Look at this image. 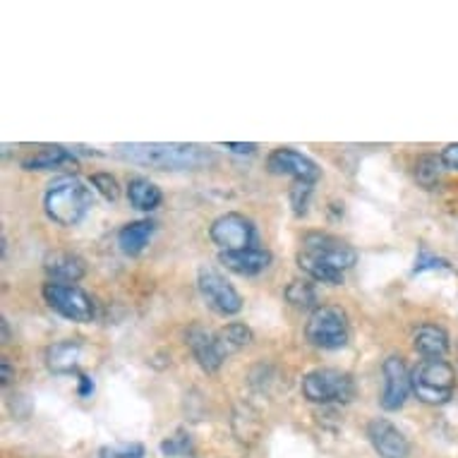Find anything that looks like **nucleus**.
I'll list each match as a JSON object with an SVG mask.
<instances>
[{"label":"nucleus","instance_id":"obj_1","mask_svg":"<svg viewBox=\"0 0 458 458\" xmlns=\"http://www.w3.org/2000/svg\"><path fill=\"white\" fill-rule=\"evenodd\" d=\"M118 154L132 164L149 165L158 171H188L209 164L211 154L195 144H118Z\"/></svg>","mask_w":458,"mask_h":458},{"label":"nucleus","instance_id":"obj_2","mask_svg":"<svg viewBox=\"0 0 458 458\" xmlns=\"http://www.w3.org/2000/svg\"><path fill=\"white\" fill-rule=\"evenodd\" d=\"M91 204H94L91 190L72 175L51 182V188L44 197L46 214L58 225H77L87 216Z\"/></svg>","mask_w":458,"mask_h":458},{"label":"nucleus","instance_id":"obj_3","mask_svg":"<svg viewBox=\"0 0 458 458\" xmlns=\"http://www.w3.org/2000/svg\"><path fill=\"white\" fill-rule=\"evenodd\" d=\"M411 379H413L415 396L429 406L446 403L456 389V372L446 360H422Z\"/></svg>","mask_w":458,"mask_h":458},{"label":"nucleus","instance_id":"obj_4","mask_svg":"<svg viewBox=\"0 0 458 458\" xmlns=\"http://www.w3.org/2000/svg\"><path fill=\"white\" fill-rule=\"evenodd\" d=\"M302 396L312 403H348L355 396L353 377L334 368L312 369L302 379Z\"/></svg>","mask_w":458,"mask_h":458},{"label":"nucleus","instance_id":"obj_5","mask_svg":"<svg viewBox=\"0 0 458 458\" xmlns=\"http://www.w3.org/2000/svg\"><path fill=\"white\" fill-rule=\"evenodd\" d=\"M305 336L312 346L324 351H338L348 344V317L336 305H322L310 315Z\"/></svg>","mask_w":458,"mask_h":458},{"label":"nucleus","instance_id":"obj_6","mask_svg":"<svg viewBox=\"0 0 458 458\" xmlns=\"http://www.w3.org/2000/svg\"><path fill=\"white\" fill-rule=\"evenodd\" d=\"M301 255L322 262L324 267H329L334 271H348L358 262V252H355L348 242L338 241L334 235L327 233H308L302 238Z\"/></svg>","mask_w":458,"mask_h":458},{"label":"nucleus","instance_id":"obj_7","mask_svg":"<svg viewBox=\"0 0 458 458\" xmlns=\"http://www.w3.org/2000/svg\"><path fill=\"white\" fill-rule=\"evenodd\" d=\"M44 301L48 302V308L55 310L58 315L70 319V322H91L94 317V302L82 288H77L72 284H55L48 281L44 285Z\"/></svg>","mask_w":458,"mask_h":458},{"label":"nucleus","instance_id":"obj_8","mask_svg":"<svg viewBox=\"0 0 458 458\" xmlns=\"http://www.w3.org/2000/svg\"><path fill=\"white\" fill-rule=\"evenodd\" d=\"M209 238L224 252H241L255 248V225L242 214H224L211 224Z\"/></svg>","mask_w":458,"mask_h":458},{"label":"nucleus","instance_id":"obj_9","mask_svg":"<svg viewBox=\"0 0 458 458\" xmlns=\"http://www.w3.org/2000/svg\"><path fill=\"white\" fill-rule=\"evenodd\" d=\"M197 284H199V293L207 301V305L216 310L218 315H238L242 310L241 293L218 271L202 269Z\"/></svg>","mask_w":458,"mask_h":458},{"label":"nucleus","instance_id":"obj_10","mask_svg":"<svg viewBox=\"0 0 458 458\" xmlns=\"http://www.w3.org/2000/svg\"><path fill=\"white\" fill-rule=\"evenodd\" d=\"M384 391H382V408L384 411H398L406 403L408 394L413 389V379L408 372L406 362L398 355H389L384 360Z\"/></svg>","mask_w":458,"mask_h":458},{"label":"nucleus","instance_id":"obj_11","mask_svg":"<svg viewBox=\"0 0 458 458\" xmlns=\"http://www.w3.org/2000/svg\"><path fill=\"white\" fill-rule=\"evenodd\" d=\"M267 168H269L274 175H288V178H295L301 182H315L322 171L319 165L308 158L305 154L295 149H288V147H281V149H274L269 154V161H267Z\"/></svg>","mask_w":458,"mask_h":458},{"label":"nucleus","instance_id":"obj_12","mask_svg":"<svg viewBox=\"0 0 458 458\" xmlns=\"http://www.w3.org/2000/svg\"><path fill=\"white\" fill-rule=\"evenodd\" d=\"M368 437L382 458H408V454H411V444H408L406 435L384 418H375L369 422Z\"/></svg>","mask_w":458,"mask_h":458},{"label":"nucleus","instance_id":"obj_13","mask_svg":"<svg viewBox=\"0 0 458 458\" xmlns=\"http://www.w3.org/2000/svg\"><path fill=\"white\" fill-rule=\"evenodd\" d=\"M188 346L195 355V360L199 362V368L204 372H216L221 368V362L225 360L224 353L218 351V344H216V334H211L209 329H204L199 324L195 327H190L188 329Z\"/></svg>","mask_w":458,"mask_h":458},{"label":"nucleus","instance_id":"obj_14","mask_svg":"<svg viewBox=\"0 0 458 458\" xmlns=\"http://www.w3.org/2000/svg\"><path fill=\"white\" fill-rule=\"evenodd\" d=\"M221 264H225V269L235 271L241 276H255L262 274L271 264V252L264 248H248L241 252H221Z\"/></svg>","mask_w":458,"mask_h":458},{"label":"nucleus","instance_id":"obj_15","mask_svg":"<svg viewBox=\"0 0 458 458\" xmlns=\"http://www.w3.org/2000/svg\"><path fill=\"white\" fill-rule=\"evenodd\" d=\"M413 346L428 360H442L449 353V334L437 324H422L415 329Z\"/></svg>","mask_w":458,"mask_h":458},{"label":"nucleus","instance_id":"obj_16","mask_svg":"<svg viewBox=\"0 0 458 458\" xmlns=\"http://www.w3.org/2000/svg\"><path fill=\"white\" fill-rule=\"evenodd\" d=\"M46 271L55 284H75L84 276V259L72 252H53L46 257Z\"/></svg>","mask_w":458,"mask_h":458},{"label":"nucleus","instance_id":"obj_17","mask_svg":"<svg viewBox=\"0 0 458 458\" xmlns=\"http://www.w3.org/2000/svg\"><path fill=\"white\" fill-rule=\"evenodd\" d=\"M80 360H82V346L77 341H61L48 348V353H46V362L55 375H68L77 369Z\"/></svg>","mask_w":458,"mask_h":458},{"label":"nucleus","instance_id":"obj_18","mask_svg":"<svg viewBox=\"0 0 458 458\" xmlns=\"http://www.w3.org/2000/svg\"><path fill=\"white\" fill-rule=\"evenodd\" d=\"M151 235H154L151 221H132V224L123 225V231L118 233V245L125 255L135 257L149 245Z\"/></svg>","mask_w":458,"mask_h":458},{"label":"nucleus","instance_id":"obj_19","mask_svg":"<svg viewBox=\"0 0 458 458\" xmlns=\"http://www.w3.org/2000/svg\"><path fill=\"white\" fill-rule=\"evenodd\" d=\"M128 199L130 204L140 211H154L161 204L164 195H161V190L154 185L147 178H132L128 182Z\"/></svg>","mask_w":458,"mask_h":458},{"label":"nucleus","instance_id":"obj_20","mask_svg":"<svg viewBox=\"0 0 458 458\" xmlns=\"http://www.w3.org/2000/svg\"><path fill=\"white\" fill-rule=\"evenodd\" d=\"M250 341H252V329H250V327H245V324H241V322L225 324L224 329L216 331L218 351L224 353V358H228V355L235 353V351L245 348Z\"/></svg>","mask_w":458,"mask_h":458},{"label":"nucleus","instance_id":"obj_21","mask_svg":"<svg viewBox=\"0 0 458 458\" xmlns=\"http://www.w3.org/2000/svg\"><path fill=\"white\" fill-rule=\"evenodd\" d=\"M65 165H72L75 168V158L68 149L63 147H46V149L37 151L34 157L24 161V168L30 171H46V168H65Z\"/></svg>","mask_w":458,"mask_h":458},{"label":"nucleus","instance_id":"obj_22","mask_svg":"<svg viewBox=\"0 0 458 458\" xmlns=\"http://www.w3.org/2000/svg\"><path fill=\"white\" fill-rule=\"evenodd\" d=\"M442 157L437 158L432 157V154H425V157L418 158V164H415V178H418V182L425 185V188H432V185H437L439 178H442Z\"/></svg>","mask_w":458,"mask_h":458},{"label":"nucleus","instance_id":"obj_23","mask_svg":"<svg viewBox=\"0 0 458 458\" xmlns=\"http://www.w3.org/2000/svg\"><path fill=\"white\" fill-rule=\"evenodd\" d=\"M298 264H301V269L308 274V276H312L315 281H322V284H344V274L341 271H334L329 269V267H324L322 262H315V259H310V257L305 255H298Z\"/></svg>","mask_w":458,"mask_h":458},{"label":"nucleus","instance_id":"obj_24","mask_svg":"<svg viewBox=\"0 0 458 458\" xmlns=\"http://www.w3.org/2000/svg\"><path fill=\"white\" fill-rule=\"evenodd\" d=\"M285 301L291 302V305H295V308H315V285L308 284V281H291V285L285 288Z\"/></svg>","mask_w":458,"mask_h":458},{"label":"nucleus","instance_id":"obj_25","mask_svg":"<svg viewBox=\"0 0 458 458\" xmlns=\"http://www.w3.org/2000/svg\"><path fill=\"white\" fill-rule=\"evenodd\" d=\"M161 454L165 458H182L192 454V437L185 432V429H178L175 435H171L168 439L161 442Z\"/></svg>","mask_w":458,"mask_h":458},{"label":"nucleus","instance_id":"obj_26","mask_svg":"<svg viewBox=\"0 0 458 458\" xmlns=\"http://www.w3.org/2000/svg\"><path fill=\"white\" fill-rule=\"evenodd\" d=\"M98 458H144V446L137 442L111 444L98 451Z\"/></svg>","mask_w":458,"mask_h":458},{"label":"nucleus","instance_id":"obj_27","mask_svg":"<svg viewBox=\"0 0 458 458\" xmlns=\"http://www.w3.org/2000/svg\"><path fill=\"white\" fill-rule=\"evenodd\" d=\"M310 197H312V182L295 181L293 188H291V204H293V211L298 216L308 211Z\"/></svg>","mask_w":458,"mask_h":458},{"label":"nucleus","instance_id":"obj_28","mask_svg":"<svg viewBox=\"0 0 458 458\" xmlns=\"http://www.w3.org/2000/svg\"><path fill=\"white\" fill-rule=\"evenodd\" d=\"M91 185L101 192V195L108 199V202H115L118 195H121V190H118V181L113 178L111 174H94L91 175Z\"/></svg>","mask_w":458,"mask_h":458},{"label":"nucleus","instance_id":"obj_29","mask_svg":"<svg viewBox=\"0 0 458 458\" xmlns=\"http://www.w3.org/2000/svg\"><path fill=\"white\" fill-rule=\"evenodd\" d=\"M442 267H446L444 259H437V257L422 252V255L418 257V262H415V274H420V271H428V269H442Z\"/></svg>","mask_w":458,"mask_h":458},{"label":"nucleus","instance_id":"obj_30","mask_svg":"<svg viewBox=\"0 0 458 458\" xmlns=\"http://www.w3.org/2000/svg\"><path fill=\"white\" fill-rule=\"evenodd\" d=\"M442 161L446 168H454V171H458V144H449V147L442 151Z\"/></svg>","mask_w":458,"mask_h":458},{"label":"nucleus","instance_id":"obj_31","mask_svg":"<svg viewBox=\"0 0 458 458\" xmlns=\"http://www.w3.org/2000/svg\"><path fill=\"white\" fill-rule=\"evenodd\" d=\"M225 149L235 151V154H252L257 149V144H233V142H225Z\"/></svg>","mask_w":458,"mask_h":458},{"label":"nucleus","instance_id":"obj_32","mask_svg":"<svg viewBox=\"0 0 458 458\" xmlns=\"http://www.w3.org/2000/svg\"><path fill=\"white\" fill-rule=\"evenodd\" d=\"M91 391H94V382H91L87 375L80 377V396H82V398L91 396Z\"/></svg>","mask_w":458,"mask_h":458},{"label":"nucleus","instance_id":"obj_33","mask_svg":"<svg viewBox=\"0 0 458 458\" xmlns=\"http://www.w3.org/2000/svg\"><path fill=\"white\" fill-rule=\"evenodd\" d=\"M0 372H3V384H8L10 379H13V369H10L8 360H3V365H0Z\"/></svg>","mask_w":458,"mask_h":458}]
</instances>
